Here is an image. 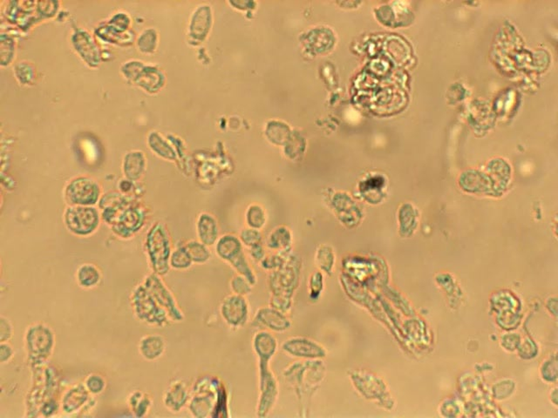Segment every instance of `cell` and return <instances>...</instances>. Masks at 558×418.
I'll list each match as a JSON object with an SVG mask.
<instances>
[{
	"label": "cell",
	"instance_id": "cell-2",
	"mask_svg": "<svg viewBox=\"0 0 558 418\" xmlns=\"http://www.w3.org/2000/svg\"><path fill=\"white\" fill-rule=\"evenodd\" d=\"M325 375L327 366L323 360H298L285 368L283 373L285 382L302 404L311 400L323 382Z\"/></svg>",
	"mask_w": 558,
	"mask_h": 418
},
{
	"label": "cell",
	"instance_id": "cell-1",
	"mask_svg": "<svg viewBox=\"0 0 558 418\" xmlns=\"http://www.w3.org/2000/svg\"><path fill=\"white\" fill-rule=\"evenodd\" d=\"M191 390V397L187 408L192 417L226 418L230 416L227 387L218 375H200Z\"/></svg>",
	"mask_w": 558,
	"mask_h": 418
},
{
	"label": "cell",
	"instance_id": "cell-28",
	"mask_svg": "<svg viewBox=\"0 0 558 418\" xmlns=\"http://www.w3.org/2000/svg\"><path fill=\"white\" fill-rule=\"evenodd\" d=\"M144 162L142 159L141 154H131L126 157L124 161V170L127 176L130 178H137L142 173Z\"/></svg>",
	"mask_w": 558,
	"mask_h": 418
},
{
	"label": "cell",
	"instance_id": "cell-20",
	"mask_svg": "<svg viewBox=\"0 0 558 418\" xmlns=\"http://www.w3.org/2000/svg\"><path fill=\"white\" fill-rule=\"evenodd\" d=\"M127 404L134 417L142 418L149 415L153 407L154 400L150 393L135 390L127 397Z\"/></svg>",
	"mask_w": 558,
	"mask_h": 418
},
{
	"label": "cell",
	"instance_id": "cell-19",
	"mask_svg": "<svg viewBox=\"0 0 558 418\" xmlns=\"http://www.w3.org/2000/svg\"><path fill=\"white\" fill-rule=\"evenodd\" d=\"M196 235L199 241L208 247L215 246L219 240V226L214 216L203 213L197 218Z\"/></svg>",
	"mask_w": 558,
	"mask_h": 418
},
{
	"label": "cell",
	"instance_id": "cell-22",
	"mask_svg": "<svg viewBox=\"0 0 558 418\" xmlns=\"http://www.w3.org/2000/svg\"><path fill=\"white\" fill-rule=\"evenodd\" d=\"M73 45H75L77 51L80 54L81 57H85V60L88 63L94 64L99 60L98 48H96L92 38L89 34L80 31L76 33L73 37Z\"/></svg>",
	"mask_w": 558,
	"mask_h": 418
},
{
	"label": "cell",
	"instance_id": "cell-4",
	"mask_svg": "<svg viewBox=\"0 0 558 418\" xmlns=\"http://www.w3.org/2000/svg\"><path fill=\"white\" fill-rule=\"evenodd\" d=\"M145 252L153 273L164 277L168 274L172 254V239L164 224L156 223L146 235Z\"/></svg>",
	"mask_w": 558,
	"mask_h": 418
},
{
	"label": "cell",
	"instance_id": "cell-26",
	"mask_svg": "<svg viewBox=\"0 0 558 418\" xmlns=\"http://www.w3.org/2000/svg\"><path fill=\"white\" fill-rule=\"evenodd\" d=\"M193 264L191 257L184 245L177 247L172 251V257L169 259L170 269L174 270H187Z\"/></svg>",
	"mask_w": 558,
	"mask_h": 418
},
{
	"label": "cell",
	"instance_id": "cell-13",
	"mask_svg": "<svg viewBox=\"0 0 558 418\" xmlns=\"http://www.w3.org/2000/svg\"><path fill=\"white\" fill-rule=\"evenodd\" d=\"M94 397L88 392L83 382L75 383L62 393L60 410L67 415L91 412L96 404Z\"/></svg>",
	"mask_w": 558,
	"mask_h": 418
},
{
	"label": "cell",
	"instance_id": "cell-16",
	"mask_svg": "<svg viewBox=\"0 0 558 418\" xmlns=\"http://www.w3.org/2000/svg\"><path fill=\"white\" fill-rule=\"evenodd\" d=\"M191 397V390L186 382L180 379L169 383L162 396V404L172 413H179L187 407Z\"/></svg>",
	"mask_w": 558,
	"mask_h": 418
},
{
	"label": "cell",
	"instance_id": "cell-34",
	"mask_svg": "<svg viewBox=\"0 0 558 418\" xmlns=\"http://www.w3.org/2000/svg\"><path fill=\"white\" fill-rule=\"evenodd\" d=\"M14 328L11 320L7 317H0V343L10 342L14 338Z\"/></svg>",
	"mask_w": 558,
	"mask_h": 418
},
{
	"label": "cell",
	"instance_id": "cell-33",
	"mask_svg": "<svg viewBox=\"0 0 558 418\" xmlns=\"http://www.w3.org/2000/svg\"><path fill=\"white\" fill-rule=\"evenodd\" d=\"M557 358H549L544 362L541 368V373L544 380L548 382L555 381L557 375Z\"/></svg>",
	"mask_w": 558,
	"mask_h": 418
},
{
	"label": "cell",
	"instance_id": "cell-5",
	"mask_svg": "<svg viewBox=\"0 0 558 418\" xmlns=\"http://www.w3.org/2000/svg\"><path fill=\"white\" fill-rule=\"evenodd\" d=\"M135 318L149 327L164 328L172 323L168 313L161 307L144 285H138L130 296Z\"/></svg>",
	"mask_w": 558,
	"mask_h": 418
},
{
	"label": "cell",
	"instance_id": "cell-25",
	"mask_svg": "<svg viewBox=\"0 0 558 418\" xmlns=\"http://www.w3.org/2000/svg\"><path fill=\"white\" fill-rule=\"evenodd\" d=\"M315 261L322 272L332 274L335 265V254L330 246H320L317 250Z\"/></svg>",
	"mask_w": 558,
	"mask_h": 418
},
{
	"label": "cell",
	"instance_id": "cell-3",
	"mask_svg": "<svg viewBox=\"0 0 558 418\" xmlns=\"http://www.w3.org/2000/svg\"><path fill=\"white\" fill-rule=\"evenodd\" d=\"M27 365L31 370L48 365L56 346V336L48 324L33 323L27 326L23 336Z\"/></svg>",
	"mask_w": 558,
	"mask_h": 418
},
{
	"label": "cell",
	"instance_id": "cell-31",
	"mask_svg": "<svg viewBox=\"0 0 558 418\" xmlns=\"http://www.w3.org/2000/svg\"><path fill=\"white\" fill-rule=\"evenodd\" d=\"M239 239L242 242L243 245L251 247L258 245V244H261L262 235L259 230L249 227L241 232Z\"/></svg>",
	"mask_w": 558,
	"mask_h": 418
},
{
	"label": "cell",
	"instance_id": "cell-23",
	"mask_svg": "<svg viewBox=\"0 0 558 418\" xmlns=\"http://www.w3.org/2000/svg\"><path fill=\"white\" fill-rule=\"evenodd\" d=\"M293 243V235L288 227L280 226L275 228L267 239V247L271 250L285 253Z\"/></svg>",
	"mask_w": 558,
	"mask_h": 418
},
{
	"label": "cell",
	"instance_id": "cell-9",
	"mask_svg": "<svg viewBox=\"0 0 558 418\" xmlns=\"http://www.w3.org/2000/svg\"><path fill=\"white\" fill-rule=\"evenodd\" d=\"M143 285L148 289L151 295L164 311L168 313L172 323L184 322L185 315L179 304H177L172 291L167 287L160 276L152 273L149 274L143 282Z\"/></svg>",
	"mask_w": 558,
	"mask_h": 418
},
{
	"label": "cell",
	"instance_id": "cell-18",
	"mask_svg": "<svg viewBox=\"0 0 558 418\" xmlns=\"http://www.w3.org/2000/svg\"><path fill=\"white\" fill-rule=\"evenodd\" d=\"M167 350V342L164 336L149 334L139 341L138 351L141 357L148 362H154L164 357Z\"/></svg>",
	"mask_w": 558,
	"mask_h": 418
},
{
	"label": "cell",
	"instance_id": "cell-32",
	"mask_svg": "<svg viewBox=\"0 0 558 418\" xmlns=\"http://www.w3.org/2000/svg\"><path fill=\"white\" fill-rule=\"evenodd\" d=\"M251 282L240 274L232 279L231 282V287L233 294L236 295L246 296L251 291Z\"/></svg>",
	"mask_w": 558,
	"mask_h": 418
},
{
	"label": "cell",
	"instance_id": "cell-14",
	"mask_svg": "<svg viewBox=\"0 0 558 418\" xmlns=\"http://www.w3.org/2000/svg\"><path fill=\"white\" fill-rule=\"evenodd\" d=\"M253 324L260 330L273 333H285L292 328L293 323L288 314L271 307H263L256 312Z\"/></svg>",
	"mask_w": 558,
	"mask_h": 418
},
{
	"label": "cell",
	"instance_id": "cell-35",
	"mask_svg": "<svg viewBox=\"0 0 558 418\" xmlns=\"http://www.w3.org/2000/svg\"><path fill=\"white\" fill-rule=\"evenodd\" d=\"M15 355V350L10 342L0 343V363L1 365H7Z\"/></svg>",
	"mask_w": 558,
	"mask_h": 418
},
{
	"label": "cell",
	"instance_id": "cell-6",
	"mask_svg": "<svg viewBox=\"0 0 558 418\" xmlns=\"http://www.w3.org/2000/svg\"><path fill=\"white\" fill-rule=\"evenodd\" d=\"M216 255L230 264L240 276L246 278L251 285L257 282V277L244 254L243 243L233 235L221 236L215 245Z\"/></svg>",
	"mask_w": 558,
	"mask_h": 418
},
{
	"label": "cell",
	"instance_id": "cell-29",
	"mask_svg": "<svg viewBox=\"0 0 558 418\" xmlns=\"http://www.w3.org/2000/svg\"><path fill=\"white\" fill-rule=\"evenodd\" d=\"M246 223L247 225L253 230H262L266 223L265 212L259 207L251 208L247 212Z\"/></svg>",
	"mask_w": 558,
	"mask_h": 418
},
{
	"label": "cell",
	"instance_id": "cell-27",
	"mask_svg": "<svg viewBox=\"0 0 558 418\" xmlns=\"http://www.w3.org/2000/svg\"><path fill=\"white\" fill-rule=\"evenodd\" d=\"M88 392L92 396L97 397L102 394L107 389V382L103 375L96 373L88 374L83 381Z\"/></svg>",
	"mask_w": 558,
	"mask_h": 418
},
{
	"label": "cell",
	"instance_id": "cell-21",
	"mask_svg": "<svg viewBox=\"0 0 558 418\" xmlns=\"http://www.w3.org/2000/svg\"><path fill=\"white\" fill-rule=\"evenodd\" d=\"M75 280L81 289H95L102 282V272L98 266L93 263H83L76 270Z\"/></svg>",
	"mask_w": 558,
	"mask_h": 418
},
{
	"label": "cell",
	"instance_id": "cell-8",
	"mask_svg": "<svg viewBox=\"0 0 558 418\" xmlns=\"http://www.w3.org/2000/svg\"><path fill=\"white\" fill-rule=\"evenodd\" d=\"M259 396L257 404V416L266 417L273 412L279 396V383L269 363H258Z\"/></svg>",
	"mask_w": 558,
	"mask_h": 418
},
{
	"label": "cell",
	"instance_id": "cell-10",
	"mask_svg": "<svg viewBox=\"0 0 558 418\" xmlns=\"http://www.w3.org/2000/svg\"><path fill=\"white\" fill-rule=\"evenodd\" d=\"M100 195L99 184L89 177H76L65 188V200L70 206H95Z\"/></svg>",
	"mask_w": 558,
	"mask_h": 418
},
{
	"label": "cell",
	"instance_id": "cell-12",
	"mask_svg": "<svg viewBox=\"0 0 558 418\" xmlns=\"http://www.w3.org/2000/svg\"><path fill=\"white\" fill-rule=\"evenodd\" d=\"M250 306L243 296H228L220 305V315L224 323L231 330L238 331L250 322Z\"/></svg>",
	"mask_w": 558,
	"mask_h": 418
},
{
	"label": "cell",
	"instance_id": "cell-36",
	"mask_svg": "<svg viewBox=\"0 0 558 418\" xmlns=\"http://www.w3.org/2000/svg\"><path fill=\"white\" fill-rule=\"evenodd\" d=\"M250 253L251 257L257 262H262L265 258V250L261 244L250 247Z\"/></svg>",
	"mask_w": 558,
	"mask_h": 418
},
{
	"label": "cell",
	"instance_id": "cell-17",
	"mask_svg": "<svg viewBox=\"0 0 558 418\" xmlns=\"http://www.w3.org/2000/svg\"><path fill=\"white\" fill-rule=\"evenodd\" d=\"M278 340L274 333L266 330H259L253 338V350L258 363H269L278 353Z\"/></svg>",
	"mask_w": 558,
	"mask_h": 418
},
{
	"label": "cell",
	"instance_id": "cell-11",
	"mask_svg": "<svg viewBox=\"0 0 558 418\" xmlns=\"http://www.w3.org/2000/svg\"><path fill=\"white\" fill-rule=\"evenodd\" d=\"M281 350L285 355L298 360H324L327 350L322 344L306 336H296L285 340Z\"/></svg>",
	"mask_w": 558,
	"mask_h": 418
},
{
	"label": "cell",
	"instance_id": "cell-7",
	"mask_svg": "<svg viewBox=\"0 0 558 418\" xmlns=\"http://www.w3.org/2000/svg\"><path fill=\"white\" fill-rule=\"evenodd\" d=\"M102 215L94 206H68L63 214V223L70 234L87 238L98 231Z\"/></svg>",
	"mask_w": 558,
	"mask_h": 418
},
{
	"label": "cell",
	"instance_id": "cell-24",
	"mask_svg": "<svg viewBox=\"0 0 558 418\" xmlns=\"http://www.w3.org/2000/svg\"><path fill=\"white\" fill-rule=\"evenodd\" d=\"M184 247L187 250L193 263H196V264H204V263L209 262L211 257V253L209 250V247L204 245L199 240L197 241L191 240V241L184 244Z\"/></svg>",
	"mask_w": 558,
	"mask_h": 418
},
{
	"label": "cell",
	"instance_id": "cell-30",
	"mask_svg": "<svg viewBox=\"0 0 558 418\" xmlns=\"http://www.w3.org/2000/svg\"><path fill=\"white\" fill-rule=\"evenodd\" d=\"M324 289L323 274L320 272L313 273L309 281V295L312 300H317Z\"/></svg>",
	"mask_w": 558,
	"mask_h": 418
},
{
	"label": "cell",
	"instance_id": "cell-15",
	"mask_svg": "<svg viewBox=\"0 0 558 418\" xmlns=\"http://www.w3.org/2000/svg\"><path fill=\"white\" fill-rule=\"evenodd\" d=\"M146 216L137 209H129L119 214L112 230L117 237L127 240L134 237L144 225Z\"/></svg>",
	"mask_w": 558,
	"mask_h": 418
}]
</instances>
